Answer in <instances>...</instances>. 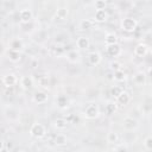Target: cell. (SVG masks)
<instances>
[{"instance_id":"3","label":"cell","mask_w":152,"mask_h":152,"mask_svg":"<svg viewBox=\"0 0 152 152\" xmlns=\"http://www.w3.org/2000/svg\"><path fill=\"white\" fill-rule=\"evenodd\" d=\"M99 114H100V110H99V107L96 104H89L84 109V116L89 120H93V119L97 118Z\"/></svg>"},{"instance_id":"25","label":"cell","mask_w":152,"mask_h":152,"mask_svg":"<svg viewBox=\"0 0 152 152\" xmlns=\"http://www.w3.org/2000/svg\"><path fill=\"white\" fill-rule=\"evenodd\" d=\"M56 15H57V18H59V19H64V18H66V15H68V10L64 8V7L58 8Z\"/></svg>"},{"instance_id":"14","label":"cell","mask_w":152,"mask_h":152,"mask_svg":"<svg viewBox=\"0 0 152 152\" xmlns=\"http://www.w3.org/2000/svg\"><path fill=\"white\" fill-rule=\"evenodd\" d=\"M76 45L80 49H87L89 46V39L87 37H83V36L82 37H78L77 40H76Z\"/></svg>"},{"instance_id":"20","label":"cell","mask_w":152,"mask_h":152,"mask_svg":"<svg viewBox=\"0 0 152 152\" xmlns=\"http://www.w3.org/2000/svg\"><path fill=\"white\" fill-rule=\"evenodd\" d=\"M66 125H68V121H66L64 118H58V119L55 121V126H56V128H58V129H64V128L66 127Z\"/></svg>"},{"instance_id":"24","label":"cell","mask_w":152,"mask_h":152,"mask_svg":"<svg viewBox=\"0 0 152 152\" xmlns=\"http://www.w3.org/2000/svg\"><path fill=\"white\" fill-rule=\"evenodd\" d=\"M56 101H57V104H58L61 108L65 107L66 103H68V99H66V96H64V95H59V96L57 97Z\"/></svg>"},{"instance_id":"18","label":"cell","mask_w":152,"mask_h":152,"mask_svg":"<svg viewBox=\"0 0 152 152\" xmlns=\"http://www.w3.org/2000/svg\"><path fill=\"white\" fill-rule=\"evenodd\" d=\"M115 110H116V103H115V102H108V103L106 104V107H104V112H106V114H108V115L114 114Z\"/></svg>"},{"instance_id":"13","label":"cell","mask_w":152,"mask_h":152,"mask_svg":"<svg viewBox=\"0 0 152 152\" xmlns=\"http://www.w3.org/2000/svg\"><path fill=\"white\" fill-rule=\"evenodd\" d=\"M124 127H125L126 129H133V128L137 127V121H135L133 118L127 116V118H125V120H124Z\"/></svg>"},{"instance_id":"9","label":"cell","mask_w":152,"mask_h":152,"mask_svg":"<svg viewBox=\"0 0 152 152\" xmlns=\"http://www.w3.org/2000/svg\"><path fill=\"white\" fill-rule=\"evenodd\" d=\"M88 59H89V63H90L91 65H99L102 58H101V55H100L99 52H91V53L89 55Z\"/></svg>"},{"instance_id":"17","label":"cell","mask_w":152,"mask_h":152,"mask_svg":"<svg viewBox=\"0 0 152 152\" xmlns=\"http://www.w3.org/2000/svg\"><path fill=\"white\" fill-rule=\"evenodd\" d=\"M104 43L106 45H112V44H116L118 43V36L114 33H108L104 38Z\"/></svg>"},{"instance_id":"16","label":"cell","mask_w":152,"mask_h":152,"mask_svg":"<svg viewBox=\"0 0 152 152\" xmlns=\"http://www.w3.org/2000/svg\"><path fill=\"white\" fill-rule=\"evenodd\" d=\"M8 59H10L11 62H13V63L18 62V61L20 59V52L17 51V50L10 49V51H8Z\"/></svg>"},{"instance_id":"31","label":"cell","mask_w":152,"mask_h":152,"mask_svg":"<svg viewBox=\"0 0 152 152\" xmlns=\"http://www.w3.org/2000/svg\"><path fill=\"white\" fill-rule=\"evenodd\" d=\"M121 93H122V89H121L120 87H114V88H112V95H113V96L118 97Z\"/></svg>"},{"instance_id":"1","label":"cell","mask_w":152,"mask_h":152,"mask_svg":"<svg viewBox=\"0 0 152 152\" xmlns=\"http://www.w3.org/2000/svg\"><path fill=\"white\" fill-rule=\"evenodd\" d=\"M30 134H31V137H33L36 139H40V138L45 137L46 128L43 124H33L30 128Z\"/></svg>"},{"instance_id":"27","label":"cell","mask_w":152,"mask_h":152,"mask_svg":"<svg viewBox=\"0 0 152 152\" xmlns=\"http://www.w3.org/2000/svg\"><path fill=\"white\" fill-rule=\"evenodd\" d=\"M95 8L96 10H104L106 8V0H95Z\"/></svg>"},{"instance_id":"4","label":"cell","mask_w":152,"mask_h":152,"mask_svg":"<svg viewBox=\"0 0 152 152\" xmlns=\"http://www.w3.org/2000/svg\"><path fill=\"white\" fill-rule=\"evenodd\" d=\"M106 52L110 56V57H118L121 53V48L120 45L116 44H112V45H106Z\"/></svg>"},{"instance_id":"23","label":"cell","mask_w":152,"mask_h":152,"mask_svg":"<svg viewBox=\"0 0 152 152\" xmlns=\"http://www.w3.org/2000/svg\"><path fill=\"white\" fill-rule=\"evenodd\" d=\"M10 46H11L10 49H13V50L19 51V50L23 48V42H21V40H19V39H14V40H12V42H11Z\"/></svg>"},{"instance_id":"30","label":"cell","mask_w":152,"mask_h":152,"mask_svg":"<svg viewBox=\"0 0 152 152\" xmlns=\"http://www.w3.org/2000/svg\"><path fill=\"white\" fill-rule=\"evenodd\" d=\"M77 57H78V53L76 52V51H70L69 53H68V59L69 61H76L77 59Z\"/></svg>"},{"instance_id":"21","label":"cell","mask_w":152,"mask_h":152,"mask_svg":"<svg viewBox=\"0 0 152 152\" xmlns=\"http://www.w3.org/2000/svg\"><path fill=\"white\" fill-rule=\"evenodd\" d=\"M55 144L57 146H63L66 144V137L64 134H57V137L55 138Z\"/></svg>"},{"instance_id":"29","label":"cell","mask_w":152,"mask_h":152,"mask_svg":"<svg viewBox=\"0 0 152 152\" xmlns=\"http://www.w3.org/2000/svg\"><path fill=\"white\" fill-rule=\"evenodd\" d=\"M121 66H122V65H121V63H120V62H118V61H114V62H112V63H110V69H112L113 71H116V70L122 69Z\"/></svg>"},{"instance_id":"28","label":"cell","mask_w":152,"mask_h":152,"mask_svg":"<svg viewBox=\"0 0 152 152\" xmlns=\"http://www.w3.org/2000/svg\"><path fill=\"white\" fill-rule=\"evenodd\" d=\"M144 147L146 150H152V135L151 137H147L145 140H144Z\"/></svg>"},{"instance_id":"32","label":"cell","mask_w":152,"mask_h":152,"mask_svg":"<svg viewBox=\"0 0 152 152\" xmlns=\"http://www.w3.org/2000/svg\"><path fill=\"white\" fill-rule=\"evenodd\" d=\"M148 76H150V77L152 78V66H151V68L148 69Z\"/></svg>"},{"instance_id":"26","label":"cell","mask_w":152,"mask_h":152,"mask_svg":"<svg viewBox=\"0 0 152 152\" xmlns=\"http://www.w3.org/2000/svg\"><path fill=\"white\" fill-rule=\"evenodd\" d=\"M91 26H93V21H91V20L86 19V20H83V21L81 23V28H82V30H88V28H90Z\"/></svg>"},{"instance_id":"15","label":"cell","mask_w":152,"mask_h":152,"mask_svg":"<svg viewBox=\"0 0 152 152\" xmlns=\"http://www.w3.org/2000/svg\"><path fill=\"white\" fill-rule=\"evenodd\" d=\"M145 78H146L145 74H144L142 71H138V72L134 75L133 81H134V83H135V84L141 86V84H144V83H145Z\"/></svg>"},{"instance_id":"22","label":"cell","mask_w":152,"mask_h":152,"mask_svg":"<svg viewBox=\"0 0 152 152\" xmlns=\"http://www.w3.org/2000/svg\"><path fill=\"white\" fill-rule=\"evenodd\" d=\"M118 140H119L118 133H115V132H109V133L107 134V141H108L109 144H115V142H118Z\"/></svg>"},{"instance_id":"12","label":"cell","mask_w":152,"mask_h":152,"mask_svg":"<svg viewBox=\"0 0 152 152\" xmlns=\"http://www.w3.org/2000/svg\"><path fill=\"white\" fill-rule=\"evenodd\" d=\"M20 86L24 88V89H30L32 86H33V81L30 76H24L21 77L20 80Z\"/></svg>"},{"instance_id":"19","label":"cell","mask_w":152,"mask_h":152,"mask_svg":"<svg viewBox=\"0 0 152 152\" xmlns=\"http://www.w3.org/2000/svg\"><path fill=\"white\" fill-rule=\"evenodd\" d=\"M125 78H126V74H125V71H124L122 69L114 71V80H115V81L122 82V81H125Z\"/></svg>"},{"instance_id":"2","label":"cell","mask_w":152,"mask_h":152,"mask_svg":"<svg viewBox=\"0 0 152 152\" xmlns=\"http://www.w3.org/2000/svg\"><path fill=\"white\" fill-rule=\"evenodd\" d=\"M138 26V23L135 19L133 18H125L122 21H121V27L124 31H127V32H133Z\"/></svg>"},{"instance_id":"7","label":"cell","mask_w":152,"mask_h":152,"mask_svg":"<svg viewBox=\"0 0 152 152\" xmlns=\"http://www.w3.org/2000/svg\"><path fill=\"white\" fill-rule=\"evenodd\" d=\"M129 101H131V95H129V93H127V91H125V90H122V93L116 97V103L122 104V106L128 104Z\"/></svg>"},{"instance_id":"8","label":"cell","mask_w":152,"mask_h":152,"mask_svg":"<svg viewBox=\"0 0 152 152\" xmlns=\"http://www.w3.org/2000/svg\"><path fill=\"white\" fill-rule=\"evenodd\" d=\"M94 19L99 23H103L108 19V13L106 10H96L95 12V15H94Z\"/></svg>"},{"instance_id":"10","label":"cell","mask_w":152,"mask_h":152,"mask_svg":"<svg viewBox=\"0 0 152 152\" xmlns=\"http://www.w3.org/2000/svg\"><path fill=\"white\" fill-rule=\"evenodd\" d=\"M19 15H20L21 21H24V23H27V21H30L32 19V12L30 10H27V8L21 10L20 13H19Z\"/></svg>"},{"instance_id":"11","label":"cell","mask_w":152,"mask_h":152,"mask_svg":"<svg viewBox=\"0 0 152 152\" xmlns=\"http://www.w3.org/2000/svg\"><path fill=\"white\" fill-rule=\"evenodd\" d=\"M34 101L38 103V104H43L48 101V95L43 91H37L34 94Z\"/></svg>"},{"instance_id":"6","label":"cell","mask_w":152,"mask_h":152,"mask_svg":"<svg viewBox=\"0 0 152 152\" xmlns=\"http://www.w3.org/2000/svg\"><path fill=\"white\" fill-rule=\"evenodd\" d=\"M147 51H148V48H147V45L144 44V43H140V44H138V45L134 48V55H135L137 57H144V56H146Z\"/></svg>"},{"instance_id":"5","label":"cell","mask_w":152,"mask_h":152,"mask_svg":"<svg viewBox=\"0 0 152 152\" xmlns=\"http://www.w3.org/2000/svg\"><path fill=\"white\" fill-rule=\"evenodd\" d=\"M17 82H18V78H17V76H15L14 74H7V75H5V76L2 77V83H4L7 88L13 87Z\"/></svg>"}]
</instances>
